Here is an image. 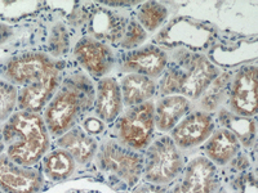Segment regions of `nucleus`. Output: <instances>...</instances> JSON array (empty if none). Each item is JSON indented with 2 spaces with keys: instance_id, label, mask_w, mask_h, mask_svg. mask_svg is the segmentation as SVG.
Here are the masks:
<instances>
[{
  "instance_id": "nucleus-1",
  "label": "nucleus",
  "mask_w": 258,
  "mask_h": 193,
  "mask_svg": "<svg viewBox=\"0 0 258 193\" xmlns=\"http://www.w3.org/2000/svg\"><path fill=\"white\" fill-rule=\"evenodd\" d=\"M44 119L35 112L20 111L11 116L3 129L7 156L21 166L31 167L49 148V134Z\"/></svg>"
},
{
  "instance_id": "nucleus-2",
  "label": "nucleus",
  "mask_w": 258,
  "mask_h": 193,
  "mask_svg": "<svg viewBox=\"0 0 258 193\" xmlns=\"http://www.w3.org/2000/svg\"><path fill=\"white\" fill-rule=\"evenodd\" d=\"M93 88L87 77L68 79L54 93L45 107L44 123L52 135L61 137L69 132L93 103Z\"/></svg>"
},
{
  "instance_id": "nucleus-3",
  "label": "nucleus",
  "mask_w": 258,
  "mask_h": 193,
  "mask_svg": "<svg viewBox=\"0 0 258 193\" xmlns=\"http://www.w3.org/2000/svg\"><path fill=\"white\" fill-rule=\"evenodd\" d=\"M220 75L218 68L203 54L183 53L178 64H172L163 72L159 90L163 95H183L198 100Z\"/></svg>"
},
{
  "instance_id": "nucleus-4",
  "label": "nucleus",
  "mask_w": 258,
  "mask_h": 193,
  "mask_svg": "<svg viewBox=\"0 0 258 193\" xmlns=\"http://www.w3.org/2000/svg\"><path fill=\"white\" fill-rule=\"evenodd\" d=\"M144 156V179L149 183L164 185L173 181L183 169V158L179 148L170 139L163 135L146 147Z\"/></svg>"
},
{
  "instance_id": "nucleus-5",
  "label": "nucleus",
  "mask_w": 258,
  "mask_h": 193,
  "mask_svg": "<svg viewBox=\"0 0 258 193\" xmlns=\"http://www.w3.org/2000/svg\"><path fill=\"white\" fill-rule=\"evenodd\" d=\"M97 164L102 171L135 187L144 171V156L125 146L107 142L97 151Z\"/></svg>"
},
{
  "instance_id": "nucleus-6",
  "label": "nucleus",
  "mask_w": 258,
  "mask_h": 193,
  "mask_svg": "<svg viewBox=\"0 0 258 193\" xmlns=\"http://www.w3.org/2000/svg\"><path fill=\"white\" fill-rule=\"evenodd\" d=\"M155 123L154 103L129 107L128 111L117 120V135L121 143L131 149H144L151 143Z\"/></svg>"
},
{
  "instance_id": "nucleus-7",
  "label": "nucleus",
  "mask_w": 258,
  "mask_h": 193,
  "mask_svg": "<svg viewBox=\"0 0 258 193\" xmlns=\"http://www.w3.org/2000/svg\"><path fill=\"white\" fill-rule=\"evenodd\" d=\"M220 185L217 166L206 156H197L182 169L181 176L168 193H216Z\"/></svg>"
},
{
  "instance_id": "nucleus-8",
  "label": "nucleus",
  "mask_w": 258,
  "mask_h": 193,
  "mask_svg": "<svg viewBox=\"0 0 258 193\" xmlns=\"http://www.w3.org/2000/svg\"><path fill=\"white\" fill-rule=\"evenodd\" d=\"M57 68V64L44 53L30 52L9 59L4 67V75L13 85H29L47 76Z\"/></svg>"
},
{
  "instance_id": "nucleus-9",
  "label": "nucleus",
  "mask_w": 258,
  "mask_h": 193,
  "mask_svg": "<svg viewBox=\"0 0 258 193\" xmlns=\"http://www.w3.org/2000/svg\"><path fill=\"white\" fill-rule=\"evenodd\" d=\"M229 103L232 114L253 117L257 114V68L244 66L230 82Z\"/></svg>"
},
{
  "instance_id": "nucleus-10",
  "label": "nucleus",
  "mask_w": 258,
  "mask_h": 193,
  "mask_svg": "<svg viewBox=\"0 0 258 193\" xmlns=\"http://www.w3.org/2000/svg\"><path fill=\"white\" fill-rule=\"evenodd\" d=\"M43 181L39 170L21 166L8 156H0V190L4 193H39Z\"/></svg>"
},
{
  "instance_id": "nucleus-11",
  "label": "nucleus",
  "mask_w": 258,
  "mask_h": 193,
  "mask_svg": "<svg viewBox=\"0 0 258 193\" xmlns=\"http://www.w3.org/2000/svg\"><path fill=\"white\" fill-rule=\"evenodd\" d=\"M214 132V120L206 111L186 115L170 132V139L178 148L188 149L199 146Z\"/></svg>"
},
{
  "instance_id": "nucleus-12",
  "label": "nucleus",
  "mask_w": 258,
  "mask_h": 193,
  "mask_svg": "<svg viewBox=\"0 0 258 193\" xmlns=\"http://www.w3.org/2000/svg\"><path fill=\"white\" fill-rule=\"evenodd\" d=\"M77 61L92 76H105L114 66V54L111 49L94 38H83L74 48Z\"/></svg>"
},
{
  "instance_id": "nucleus-13",
  "label": "nucleus",
  "mask_w": 258,
  "mask_h": 193,
  "mask_svg": "<svg viewBox=\"0 0 258 193\" xmlns=\"http://www.w3.org/2000/svg\"><path fill=\"white\" fill-rule=\"evenodd\" d=\"M167 66V53L154 45L131 50L120 58V67L123 71L129 73H140L150 79L163 75Z\"/></svg>"
},
{
  "instance_id": "nucleus-14",
  "label": "nucleus",
  "mask_w": 258,
  "mask_h": 193,
  "mask_svg": "<svg viewBox=\"0 0 258 193\" xmlns=\"http://www.w3.org/2000/svg\"><path fill=\"white\" fill-rule=\"evenodd\" d=\"M59 70L54 68L43 79L22 86L18 93V107L22 111L35 112L43 110L58 89Z\"/></svg>"
},
{
  "instance_id": "nucleus-15",
  "label": "nucleus",
  "mask_w": 258,
  "mask_h": 193,
  "mask_svg": "<svg viewBox=\"0 0 258 193\" xmlns=\"http://www.w3.org/2000/svg\"><path fill=\"white\" fill-rule=\"evenodd\" d=\"M123 106L119 82L112 77H103L100 80L94 98V111L97 117L105 124L114 123L120 116Z\"/></svg>"
},
{
  "instance_id": "nucleus-16",
  "label": "nucleus",
  "mask_w": 258,
  "mask_h": 193,
  "mask_svg": "<svg viewBox=\"0 0 258 193\" xmlns=\"http://www.w3.org/2000/svg\"><path fill=\"white\" fill-rule=\"evenodd\" d=\"M190 101L183 95H165L154 106V123L159 132H172V129L187 114Z\"/></svg>"
},
{
  "instance_id": "nucleus-17",
  "label": "nucleus",
  "mask_w": 258,
  "mask_h": 193,
  "mask_svg": "<svg viewBox=\"0 0 258 193\" xmlns=\"http://www.w3.org/2000/svg\"><path fill=\"white\" fill-rule=\"evenodd\" d=\"M206 142V157L216 166L229 164L240 151V142L238 138L225 128L214 130Z\"/></svg>"
},
{
  "instance_id": "nucleus-18",
  "label": "nucleus",
  "mask_w": 258,
  "mask_h": 193,
  "mask_svg": "<svg viewBox=\"0 0 258 193\" xmlns=\"http://www.w3.org/2000/svg\"><path fill=\"white\" fill-rule=\"evenodd\" d=\"M57 144L79 164H88L98 151L96 138L79 128H71L62 134Z\"/></svg>"
},
{
  "instance_id": "nucleus-19",
  "label": "nucleus",
  "mask_w": 258,
  "mask_h": 193,
  "mask_svg": "<svg viewBox=\"0 0 258 193\" xmlns=\"http://www.w3.org/2000/svg\"><path fill=\"white\" fill-rule=\"evenodd\" d=\"M123 105L126 107H135L149 102L156 93V84L153 79L140 75L128 73L120 81Z\"/></svg>"
},
{
  "instance_id": "nucleus-20",
  "label": "nucleus",
  "mask_w": 258,
  "mask_h": 193,
  "mask_svg": "<svg viewBox=\"0 0 258 193\" xmlns=\"http://www.w3.org/2000/svg\"><path fill=\"white\" fill-rule=\"evenodd\" d=\"M75 170V160L64 149L58 148L43 157V173L49 180L63 181Z\"/></svg>"
},
{
  "instance_id": "nucleus-21",
  "label": "nucleus",
  "mask_w": 258,
  "mask_h": 193,
  "mask_svg": "<svg viewBox=\"0 0 258 193\" xmlns=\"http://www.w3.org/2000/svg\"><path fill=\"white\" fill-rule=\"evenodd\" d=\"M125 31V25L120 18H116L109 11L101 9L92 20V32L96 39H106L110 41L121 40L123 34Z\"/></svg>"
},
{
  "instance_id": "nucleus-22",
  "label": "nucleus",
  "mask_w": 258,
  "mask_h": 193,
  "mask_svg": "<svg viewBox=\"0 0 258 193\" xmlns=\"http://www.w3.org/2000/svg\"><path fill=\"white\" fill-rule=\"evenodd\" d=\"M223 128L230 130L235 137L238 138L240 144L250 147L255 139V123L250 117L238 116L230 111L222 110L218 115Z\"/></svg>"
},
{
  "instance_id": "nucleus-23",
  "label": "nucleus",
  "mask_w": 258,
  "mask_h": 193,
  "mask_svg": "<svg viewBox=\"0 0 258 193\" xmlns=\"http://www.w3.org/2000/svg\"><path fill=\"white\" fill-rule=\"evenodd\" d=\"M230 82H231V75L230 73L218 75L212 81V84L200 96L202 98L200 106H202L204 111L211 114L212 111H216L218 109V106L225 101V98L229 94Z\"/></svg>"
},
{
  "instance_id": "nucleus-24",
  "label": "nucleus",
  "mask_w": 258,
  "mask_h": 193,
  "mask_svg": "<svg viewBox=\"0 0 258 193\" xmlns=\"http://www.w3.org/2000/svg\"><path fill=\"white\" fill-rule=\"evenodd\" d=\"M168 16V9L156 2H147L138 8L137 22L145 31L154 32L164 24Z\"/></svg>"
},
{
  "instance_id": "nucleus-25",
  "label": "nucleus",
  "mask_w": 258,
  "mask_h": 193,
  "mask_svg": "<svg viewBox=\"0 0 258 193\" xmlns=\"http://www.w3.org/2000/svg\"><path fill=\"white\" fill-rule=\"evenodd\" d=\"M47 193H116L109 185L93 179H77L53 187Z\"/></svg>"
},
{
  "instance_id": "nucleus-26",
  "label": "nucleus",
  "mask_w": 258,
  "mask_h": 193,
  "mask_svg": "<svg viewBox=\"0 0 258 193\" xmlns=\"http://www.w3.org/2000/svg\"><path fill=\"white\" fill-rule=\"evenodd\" d=\"M18 105V90L12 82L0 80V123L8 121Z\"/></svg>"
},
{
  "instance_id": "nucleus-27",
  "label": "nucleus",
  "mask_w": 258,
  "mask_h": 193,
  "mask_svg": "<svg viewBox=\"0 0 258 193\" xmlns=\"http://www.w3.org/2000/svg\"><path fill=\"white\" fill-rule=\"evenodd\" d=\"M147 38L146 31L144 27L138 24L137 21H131L125 27V31L121 38V47L124 49H133L137 48L138 45H141Z\"/></svg>"
},
{
  "instance_id": "nucleus-28",
  "label": "nucleus",
  "mask_w": 258,
  "mask_h": 193,
  "mask_svg": "<svg viewBox=\"0 0 258 193\" xmlns=\"http://www.w3.org/2000/svg\"><path fill=\"white\" fill-rule=\"evenodd\" d=\"M0 7H2L0 8V16L11 20V18H13V12H16L17 17L21 16V18L35 12L38 7H40V3H35V2H32V3H30V2H27V3H25V2H22V3H20V2H16V3L15 2H12V3L0 2Z\"/></svg>"
},
{
  "instance_id": "nucleus-29",
  "label": "nucleus",
  "mask_w": 258,
  "mask_h": 193,
  "mask_svg": "<svg viewBox=\"0 0 258 193\" xmlns=\"http://www.w3.org/2000/svg\"><path fill=\"white\" fill-rule=\"evenodd\" d=\"M49 48L54 56H61L68 52L69 36L63 27L59 26L53 30L52 36L49 39Z\"/></svg>"
},
{
  "instance_id": "nucleus-30",
  "label": "nucleus",
  "mask_w": 258,
  "mask_h": 193,
  "mask_svg": "<svg viewBox=\"0 0 258 193\" xmlns=\"http://www.w3.org/2000/svg\"><path fill=\"white\" fill-rule=\"evenodd\" d=\"M131 193H167L164 185H158L149 183V181H142L137 183Z\"/></svg>"
},
{
  "instance_id": "nucleus-31",
  "label": "nucleus",
  "mask_w": 258,
  "mask_h": 193,
  "mask_svg": "<svg viewBox=\"0 0 258 193\" xmlns=\"http://www.w3.org/2000/svg\"><path fill=\"white\" fill-rule=\"evenodd\" d=\"M103 128H105V123L101 121L100 119H93V117L87 119L84 121V124H83V130L85 133H88L89 135L98 134V133L102 132Z\"/></svg>"
},
{
  "instance_id": "nucleus-32",
  "label": "nucleus",
  "mask_w": 258,
  "mask_h": 193,
  "mask_svg": "<svg viewBox=\"0 0 258 193\" xmlns=\"http://www.w3.org/2000/svg\"><path fill=\"white\" fill-rule=\"evenodd\" d=\"M12 35V30L8 25L3 24V22H0V45L6 43L9 38Z\"/></svg>"
},
{
  "instance_id": "nucleus-33",
  "label": "nucleus",
  "mask_w": 258,
  "mask_h": 193,
  "mask_svg": "<svg viewBox=\"0 0 258 193\" xmlns=\"http://www.w3.org/2000/svg\"><path fill=\"white\" fill-rule=\"evenodd\" d=\"M4 148H6V146H4V142L0 141V156H2V153H3Z\"/></svg>"
},
{
  "instance_id": "nucleus-34",
  "label": "nucleus",
  "mask_w": 258,
  "mask_h": 193,
  "mask_svg": "<svg viewBox=\"0 0 258 193\" xmlns=\"http://www.w3.org/2000/svg\"><path fill=\"white\" fill-rule=\"evenodd\" d=\"M0 193H4V192H3V190H0Z\"/></svg>"
}]
</instances>
